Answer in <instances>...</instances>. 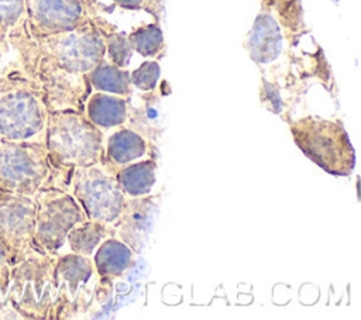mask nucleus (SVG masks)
Returning <instances> with one entry per match:
<instances>
[{"label":"nucleus","instance_id":"nucleus-4","mask_svg":"<svg viewBox=\"0 0 361 320\" xmlns=\"http://www.w3.org/2000/svg\"><path fill=\"white\" fill-rule=\"evenodd\" d=\"M298 148L317 166L333 176H350L355 166V151L343 124L317 116L289 123Z\"/></svg>","mask_w":361,"mask_h":320},{"label":"nucleus","instance_id":"nucleus-14","mask_svg":"<svg viewBox=\"0 0 361 320\" xmlns=\"http://www.w3.org/2000/svg\"><path fill=\"white\" fill-rule=\"evenodd\" d=\"M92 257L97 278L110 289L113 281L124 276L134 265V251L116 237L106 238Z\"/></svg>","mask_w":361,"mask_h":320},{"label":"nucleus","instance_id":"nucleus-21","mask_svg":"<svg viewBox=\"0 0 361 320\" xmlns=\"http://www.w3.org/2000/svg\"><path fill=\"white\" fill-rule=\"evenodd\" d=\"M261 8L278 21L288 37L299 35L305 31L303 11L299 0H262Z\"/></svg>","mask_w":361,"mask_h":320},{"label":"nucleus","instance_id":"nucleus-23","mask_svg":"<svg viewBox=\"0 0 361 320\" xmlns=\"http://www.w3.org/2000/svg\"><path fill=\"white\" fill-rule=\"evenodd\" d=\"M100 23V28L104 37V44H106V54L109 56V61L120 68H126L133 48L127 39V37L123 32H118L114 30V27H111L107 21H104L103 18H99Z\"/></svg>","mask_w":361,"mask_h":320},{"label":"nucleus","instance_id":"nucleus-17","mask_svg":"<svg viewBox=\"0 0 361 320\" xmlns=\"http://www.w3.org/2000/svg\"><path fill=\"white\" fill-rule=\"evenodd\" d=\"M157 159H138L117 168L116 178L127 197H138L151 193L157 180Z\"/></svg>","mask_w":361,"mask_h":320},{"label":"nucleus","instance_id":"nucleus-24","mask_svg":"<svg viewBox=\"0 0 361 320\" xmlns=\"http://www.w3.org/2000/svg\"><path fill=\"white\" fill-rule=\"evenodd\" d=\"M25 17L24 0H0V42H7L8 32Z\"/></svg>","mask_w":361,"mask_h":320},{"label":"nucleus","instance_id":"nucleus-22","mask_svg":"<svg viewBox=\"0 0 361 320\" xmlns=\"http://www.w3.org/2000/svg\"><path fill=\"white\" fill-rule=\"evenodd\" d=\"M133 51L141 56H157L165 49L164 35L158 24H145L135 28L127 37Z\"/></svg>","mask_w":361,"mask_h":320},{"label":"nucleus","instance_id":"nucleus-8","mask_svg":"<svg viewBox=\"0 0 361 320\" xmlns=\"http://www.w3.org/2000/svg\"><path fill=\"white\" fill-rule=\"evenodd\" d=\"M25 25L35 39L72 31L99 17L96 0H24Z\"/></svg>","mask_w":361,"mask_h":320},{"label":"nucleus","instance_id":"nucleus-7","mask_svg":"<svg viewBox=\"0 0 361 320\" xmlns=\"http://www.w3.org/2000/svg\"><path fill=\"white\" fill-rule=\"evenodd\" d=\"M32 197L35 200V247L41 252L58 254L65 245L69 230L87 217L66 189L48 186L39 189Z\"/></svg>","mask_w":361,"mask_h":320},{"label":"nucleus","instance_id":"nucleus-20","mask_svg":"<svg viewBox=\"0 0 361 320\" xmlns=\"http://www.w3.org/2000/svg\"><path fill=\"white\" fill-rule=\"evenodd\" d=\"M92 89L106 92L123 97H130L133 86L130 82V72L126 68H120L106 58L86 73Z\"/></svg>","mask_w":361,"mask_h":320},{"label":"nucleus","instance_id":"nucleus-25","mask_svg":"<svg viewBox=\"0 0 361 320\" xmlns=\"http://www.w3.org/2000/svg\"><path fill=\"white\" fill-rule=\"evenodd\" d=\"M159 73H161L159 63L155 61H147L141 63L137 69L130 72L131 86L141 92L155 90L159 79Z\"/></svg>","mask_w":361,"mask_h":320},{"label":"nucleus","instance_id":"nucleus-2","mask_svg":"<svg viewBox=\"0 0 361 320\" xmlns=\"http://www.w3.org/2000/svg\"><path fill=\"white\" fill-rule=\"evenodd\" d=\"M48 110L39 86L18 68L0 73V138L44 141Z\"/></svg>","mask_w":361,"mask_h":320},{"label":"nucleus","instance_id":"nucleus-12","mask_svg":"<svg viewBox=\"0 0 361 320\" xmlns=\"http://www.w3.org/2000/svg\"><path fill=\"white\" fill-rule=\"evenodd\" d=\"M161 196L145 195L124 199L118 219L111 224L113 237L128 245L134 254H140L148 244V237L155 224Z\"/></svg>","mask_w":361,"mask_h":320},{"label":"nucleus","instance_id":"nucleus-16","mask_svg":"<svg viewBox=\"0 0 361 320\" xmlns=\"http://www.w3.org/2000/svg\"><path fill=\"white\" fill-rule=\"evenodd\" d=\"M128 113L127 97L94 92L90 93L85 104V116L100 130L124 125Z\"/></svg>","mask_w":361,"mask_h":320},{"label":"nucleus","instance_id":"nucleus-10","mask_svg":"<svg viewBox=\"0 0 361 320\" xmlns=\"http://www.w3.org/2000/svg\"><path fill=\"white\" fill-rule=\"evenodd\" d=\"M35 200L0 190V245L11 266L30 254L41 252L34 242Z\"/></svg>","mask_w":361,"mask_h":320},{"label":"nucleus","instance_id":"nucleus-13","mask_svg":"<svg viewBox=\"0 0 361 320\" xmlns=\"http://www.w3.org/2000/svg\"><path fill=\"white\" fill-rule=\"evenodd\" d=\"M295 37H288L278 21L268 11L261 10L245 38L244 47L254 62L258 65H268L279 58L285 41Z\"/></svg>","mask_w":361,"mask_h":320},{"label":"nucleus","instance_id":"nucleus-5","mask_svg":"<svg viewBox=\"0 0 361 320\" xmlns=\"http://www.w3.org/2000/svg\"><path fill=\"white\" fill-rule=\"evenodd\" d=\"M48 186H56V178L44 141L0 138V190L32 197Z\"/></svg>","mask_w":361,"mask_h":320},{"label":"nucleus","instance_id":"nucleus-9","mask_svg":"<svg viewBox=\"0 0 361 320\" xmlns=\"http://www.w3.org/2000/svg\"><path fill=\"white\" fill-rule=\"evenodd\" d=\"M94 275L90 257L58 252L55 257L56 295L49 319H68L83 312L90 302V290H89V282Z\"/></svg>","mask_w":361,"mask_h":320},{"label":"nucleus","instance_id":"nucleus-27","mask_svg":"<svg viewBox=\"0 0 361 320\" xmlns=\"http://www.w3.org/2000/svg\"><path fill=\"white\" fill-rule=\"evenodd\" d=\"M6 310V307H4V304H3V299H1V296H0V312H4Z\"/></svg>","mask_w":361,"mask_h":320},{"label":"nucleus","instance_id":"nucleus-26","mask_svg":"<svg viewBox=\"0 0 361 320\" xmlns=\"http://www.w3.org/2000/svg\"><path fill=\"white\" fill-rule=\"evenodd\" d=\"M118 7L126 10L148 11L157 21L161 18L164 4L162 0H113Z\"/></svg>","mask_w":361,"mask_h":320},{"label":"nucleus","instance_id":"nucleus-15","mask_svg":"<svg viewBox=\"0 0 361 320\" xmlns=\"http://www.w3.org/2000/svg\"><path fill=\"white\" fill-rule=\"evenodd\" d=\"M151 151L157 152V147L127 125L116 127L104 142V156L116 168L142 159Z\"/></svg>","mask_w":361,"mask_h":320},{"label":"nucleus","instance_id":"nucleus-6","mask_svg":"<svg viewBox=\"0 0 361 320\" xmlns=\"http://www.w3.org/2000/svg\"><path fill=\"white\" fill-rule=\"evenodd\" d=\"M116 171L106 156L99 164L73 169L66 190L89 220L113 224L118 219L126 195L117 182Z\"/></svg>","mask_w":361,"mask_h":320},{"label":"nucleus","instance_id":"nucleus-19","mask_svg":"<svg viewBox=\"0 0 361 320\" xmlns=\"http://www.w3.org/2000/svg\"><path fill=\"white\" fill-rule=\"evenodd\" d=\"M109 237H113L111 224L86 219L69 230L65 244H68L71 252L92 258L96 248Z\"/></svg>","mask_w":361,"mask_h":320},{"label":"nucleus","instance_id":"nucleus-11","mask_svg":"<svg viewBox=\"0 0 361 320\" xmlns=\"http://www.w3.org/2000/svg\"><path fill=\"white\" fill-rule=\"evenodd\" d=\"M27 76L39 86L48 113L63 110L85 113V104L92 92L86 75L38 63Z\"/></svg>","mask_w":361,"mask_h":320},{"label":"nucleus","instance_id":"nucleus-3","mask_svg":"<svg viewBox=\"0 0 361 320\" xmlns=\"http://www.w3.org/2000/svg\"><path fill=\"white\" fill-rule=\"evenodd\" d=\"M56 254L34 252L14 264L3 304L21 319H49L55 295Z\"/></svg>","mask_w":361,"mask_h":320},{"label":"nucleus","instance_id":"nucleus-18","mask_svg":"<svg viewBox=\"0 0 361 320\" xmlns=\"http://www.w3.org/2000/svg\"><path fill=\"white\" fill-rule=\"evenodd\" d=\"M152 92L154 90L145 92V94L141 97V106L134 107L128 103V113L124 125L141 134L151 145L155 147L157 140L162 133V125L159 124V111L157 107L158 100H152Z\"/></svg>","mask_w":361,"mask_h":320},{"label":"nucleus","instance_id":"nucleus-1","mask_svg":"<svg viewBox=\"0 0 361 320\" xmlns=\"http://www.w3.org/2000/svg\"><path fill=\"white\" fill-rule=\"evenodd\" d=\"M44 144L48 161L55 171L56 186L68 189L76 168L104 159V134L85 113L63 110L48 113Z\"/></svg>","mask_w":361,"mask_h":320}]
</instances>
